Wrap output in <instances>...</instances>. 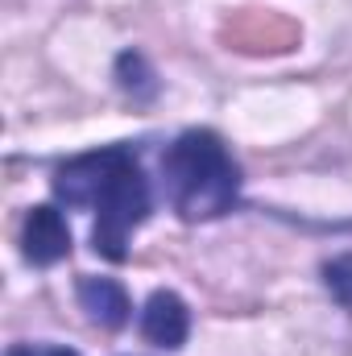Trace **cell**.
<instances>
[{
  "mask_svg": "<svg viewBox=\"0 0 352 356\" xmlns=\"http://www.w3.org/2000/svg\"><path fill=\"white\" fill-rule=\"evenodd\" d=\"M166 195L182 220H216L237 203L241 170L211 129H191L162 154Z\"/></svg>",
  "mask_w": 352,
  "mask_h": 356,
  "instance_id": "obj_1",
  "label": "cell"
},
{
  "mask_svg": "<svg viewBox=\"0 0 352 356\" xmlns=\"http://www.w3.org/2000/svg\"><path fill=\"white\" fill-rule=\"evenodd\" d=\"M150 216V182L141 175L137 158L108 182V191L95 203V232L91 245L99 257L108 261H125L129 257V236L133 228H141V220Z\"/></svg>",
  "mask_w": 352,
  "mask_h": 356,
  "instance_id": "obj_2",
  "label": "cell"
},
{
  "mask_svg": "<svg viewBox=\"0 0 352 356\" xmlns=\"http://www.w3.org/2000/svg\"><path fill=\"white\" fill-rule=\"evenodd\" d=\"M129 162H133V154H129L125 145L79 154V158H71V162L58 166V175H54V195H58L67 207H95L99 195L108 191V182L120 175Z\"/></svg>",
  "mask_w": 352,
  "mask_h": 356,
  "instance_id": "obj_3",
  "label": "cell"
},
{
  "mask_svg": "<svg viewBox=\"0 0 352 356\" xmlns=\"http://www.w3.org/2000/svg\"><path fill=\"white\" fill-rule=\"evenodd\" d=\"M21 253H25L29 266H42V269L71 257V228H67L58 207H50V203L29 207L25 228H21Z\"/></svg>",
  "mask_w": 352,
  "mask_h": 356,
  "instance_id": "obj_4",
  "label": "cell"
},
{
  "mask_svg": "<svg viewBox=\"0 0 352 356\" xmlns=\"http://www.w3.org/2000/svg\"><path fill=\"white\" fill-rule=\"evenodd\" d=\"M191 332V311L186 302L178 298L175 290H154L145 311H141V336L154 344V348H182Z\"/></svg>",
  "mask_w": 352,
  "mask_h": 356,
  "instance_id": "obj_5",
  "label": "cell"
},
{
  "mask_svg": "<svg viewBox=\"0 0 352 356\" xmlns=\"http://www.w3.org/2000/svg\"><path fill=\"white\" fill-rule=\"evenodd\" d=\"M75 294H79V307L88 311L91 323H99L108 332H116V327L129 323L133 302H129V290L120 282H112V277H79Z\"/></svg>",
  "mask_w": 352,
  "mask_h": 356,
  "instance_id": "obj_6",
  "label": "cell"
},
{
  "mask_svg": "<svg viewBox=\"0 0 352 356\" xmlns=\"http://www.w3.org/2000/svg\"><path fill=\"white\" fill-rule=\"evenodd\" d=\"M323 277H328V290H332L344 307H352V253L328 261V266H323Z\"/></svg>",
  "mask_w": 352,
  "mask_h": 356,
  "instance_id": "obj_7",
  "label": "cell"
},
{
  "mask_svg": "<svg viewBox=\"0 0 352 356\" xmlns=\"http://www.w3.org/2000/svg\"><path fill=\"white\" fill-rule=\"evenodd\" d=\"M8 356H75L71 348H58V344H21Z\"/></svg>",
  "mask_w": 352,
  "mask_h": 356,
  "instance_id": "obj_8",
  "label": "cell"
}]
</instances>
